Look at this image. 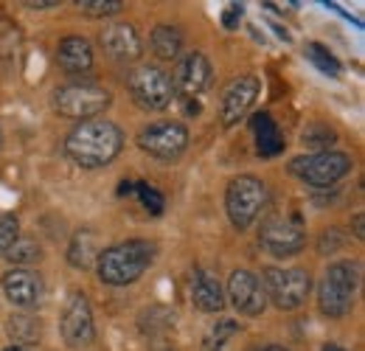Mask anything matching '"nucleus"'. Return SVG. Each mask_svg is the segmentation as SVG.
I'll list each match as a JSON object with an SVG mask.
<instances>
[{"label": "nucleus", "mask_w": 365, "mask_h": 351, "mask_svg": "<svg viewBox=\"0 0 365 351\" xmlns=\"http://www.w3.org/2000/svg\"><path fill=\"white\" fill-rule=\"evenodd\" d=\"M124 135L113 121H82L76 130L68 135L65 152L88 169H98L110 163L121 152Z\"/></svg>", "instance_id": "1"}, {"label": "nucleus", "mask_w": 365, "mask_h": 351, "mask_svg": "<svg viewBox=\"0 0 365 351\" xmlns=\"http://www.w3.org/2000/svg\"><path fill=\"white\" fill-rule=\"evenodd\" d=\"M155 245L143 239H130L115 248H107L98 253V278L110 287H127L138 281L155 259Z\"/></svg>", "instance_id": "2"}, {"label": "nucleus", "mask_w": 365, "mask_h": 351, "mask_svg": "<svg viewBox=\"0 0 365 351\" xmlns=\"http://www.w3.org/2000/svg\"><path fill=\"white\" fill-rule=\"evenodd\" d=\"M264 203H267V185L262 180H256V177L242 175L228 185L225 208H228L233 228H239V230L250 228L253 222L259 220Z\"/></svg>", "instance_id": "3"}, {"label": "nucleus", "mask_w": 365, "mask_h": 351, "mask_svg": "<svg viewBox=\"0 0 365 351\" xmlns=\"http://www.w3.org/2000/svg\"><path fill=\"white\" fill-rule=\"evenodd\" d=\"M354 290H357V267L349 262L331 264L320 281V309L329 317H343L354 304Z\"/></svg>", "instance_id": "4"}, {"label": "nucleus", "mask_w": 365, "mask_h": 351, "mask_svg": "<svg viewBox=\"0 0 365 351\" xmlns=\"http://www.w3.org/2000/svg\"><path fill=\"white\" fill-rule=\"evenodd\" d=\"M262 287H264V295L278 309H298L307 301L312 281H309V273L301 267H289V270L267 267Z\"/></svg>", "instance_id": "5"}, {"label": "nucleus", "mask_w": 365, "mask_h": 351, "mask_svg": "<svg viewBox=\"0 0 365 351\" xmlns=\"http://www.w3.org/2000/svg\"><path fill=\"white\" fill-rule=\"evenodd\" d=\"M53 107L65 118L88 121L110 107V93L98 85H65L53 93Z\"/></svg>", "instance_id": "6"}, {"label": "nucleus", "mask_w": 365, "mask_h": 351, "mask_svg": "<svg viewBox=\"0 0 365 351\" xmlns=\"http://www.w3.org/2000/svg\"><path fill=\"white\" fill-rule=\"evenodd\" d=\"M289 172L312 185H331L351 172V158L343 152L326 149V152H315L309 158H295L289 163Z\"/></svg>", "instance_id": "7"}, {"label": "nucleus", "mask_w": 365, "mask_h": 351, "mask_svg": "<svg viewBox=\"0 0 365 351\" xmlns=\"http://www.w3.org/2000/svg\"><path fill=\"white\" fill-rule=\"evenodd\" d=\"M130 93L143 110H166L172 104V79L160 68L143 65L130 73Z\"/></svg>", "instance_id": "8"}, {"label": "nucleus", "mask_w": 365, "mask_h": 351, "mask_svg": "<svg viewBox=\"0 0 365 351\" xmlns=\"http://www.w3.org/2000/svg\"><path fill=\"white\" fill-rule=\"evenodd\" d=\"M188 143V130L178 124V121H160V124H152L138 135V146L155 158H163V161H172L178 158Z\"/></svg>", "instance_id": "9"}, {"label": "nucleus", "mask_w": 365, "mask_h": 351, "mask_svg": "<svg viewBox=\"0 0 365 351\" xmlns=\"http://www.w3.org/2000/svg\"><path fill=\"white\" fill-rule=\"evenodd\" d=\"M262 245L273 256H292L307 245V233L298 217H273L262 225Z\"/></svg>", "instance_id": "10"}, {"label": "nucleus", "mask_w": 365, "mask_h": 351, "mask_svg": "<svg viewBox=\"0 0 365 351\" xmlns=\"http://www.w3.org/2000/svg\"><path fill=\"white\" fill-rule=\"evenodd\" d=\"M228 295L230 304L239 309L242 315H262L267 307V295L262 287V278L250 270H236L228 281Z\"/></svg>", "instance_id": "11"}, {"label": "nucleus", "mask_w": 365, "mask_h": 351, "mask_svg": "<svg viewBox=\"0 0 365 351\" xmlns=\"http://www.w3.org/2000/svg\"><path fill=\"white\" fill-rule=\"evenodd\" d=\"M62 335L68 340V346L73 349H82V346H91L96 332H93V315L91 304L82 292H73L68 307L62 312Z\"/></svg>", "instance_id": "12"}, {"label": "nucleus", "mask_w": 365, "mask_h": 351, "mask_svg": "<svg viewBox=\"0 0 365 351\" xmlns=\"http://www.w3.org/2000/svg\"><path fill=\"white\" fill-rule=\"evenodd\" d=\"M259 90H262V85H259L256 76H239V79L230 82L222 93V104H220V118H222L225 127H233L236 121H242L247 116Z\"/></svg>", "instance_id": "13"}, {"label": "nucleus", "mask_w": 365, "mask_h": 351, "mask_svg": "<svg viewBox=\"0 0 365 351\" xmlns=\"http://www.w3.org/2000/svg\"><path fill=\"white\" fill-rule=\"evenodd\" d=\"M208 85H211V65H208V59L200 51L185 54L180 62H178V68H175L172 90H178L180 96L191 98V96L202 93Z\"/></svg>", "instance_id": "14"}, {"label": "nucleus", "mask_w": 365, "mask_h": 351, "mask_svg": "<svg viewBox=\"0 0 365 351\" xmlns=\"http://www.w3.org/2000/svg\"><path fill=\"white\" fill-rule=\"evenodd\" d=\"M3 292L14 307H37L43 298V281L29 270H11L3 275Z\"/></svg>", "instance_id": "15"}, {"label": "nucleus", "mask_w": 365, "mask_h": 351, "mask_svg": "<svg viewBox=\"0 0 365 351\" xmlns=\"http://www.w3.org/2000/svg\"><path fill=\"white\" fill-rule=\"evenodd\" d=\"M101 45H104V51H107L113 59H118V62H135L138 56H140V37H138L135 29L127 26V23L110 26V29L101 34Z\"/></svg>", "instance_id": "16"}, {"label": "nucleus", "mask_w": 365, "mask_h": 351, "mask_svg": "<svg viewBox=\"0 0 365 351\" xmlns=\"http://www.w3.org/2000/svg\"><path fill=\"white\" fill-rule=\"evenodd\" d=\"M191 301L200 312H220L225 307L222 287L208 270H197L191 278Z\"/></svg>", "instance_id": "17"}, {"label": "nucleus", "mask_w": 365, "mask_h": 351, "mask_svg": "<svg viewBox=\"0 0 365 351\" xmlns=\"http://www.w3.org/2000/svg\"><path fill=\"white\" fill-rule=\"evenodd\" d=\"M56 62L68 73H82L93 65V48L82 37H65L56 48Z\"/></svg>", "instance_id": "18"}, {"label": "nucleus", "mask_w": 365, "mask_h": 351, "mask_svg": "<svg viewBox=\"0 0 365 351\" xmlns=\"http://www.w3.org/2000/svg\"><path fill=\"white\" fill-rule=\"evenodd\" d=\"M250 127H253V135H256V149H259V155L273 158V155H278V152L284 149V135H281L278 124L273 121V116L259 113V116H253Z\"/></svg>", "instance_id": "19"}, {"label": "nucleus", "mask_w": 365, "mask_h": 351, "mask_svg": "<svg viewBox=\"0 0 365 351\" xmlns=\"http://www.w3.org/2000/svg\"><path fill=\"white\" fill-rule=\"evenodd\" d=\"M98 239H96V233L91 230H79L76 236H73V242H71V248H68V262L71 267H76V270H88L96 259H98Z\"/></svg>", "instance_id": "20"}, {"label": "nucleus", "mask_w": 365, "mask_h": 351, "mask_svg": "<svg viewBox=\"0 0 365 351\" xmlns=\"http://www.w3.org/2000/svg\"><path fill=\"white\" fill-rule=\"evenodd\" d=\"M182 48V37L178 29L172 26H158L152 31V51L160 56V59H178Z\"/></svg>", "instance_id": "21"}, {"label": "nucleus", "mask_w": 365, "mask_h": 351, "mask_svg": "<svg viewBox=\"0 0 365 351\" xmlns=\"http://www.w3.org/2000/svg\"><path fill=\"white\" fill-rule=\"evenodd\" d=\"M9 335H11L17 343H37V340L43 337L40 317H31V315H11V317H9Z\"/></svg>", "instance_id": "22"}, {"label": "nucleus", "mask_w": 365, "mask_h": 351, "mask_svg": "<svg viewBox=\"0 0 365 351\" xmlns=\"http://www.w3.org/2000/svg\"><path fill=\"white\" fill-rule=\"evenodd\" d=\"M236 332H239V323L236 320H220V323H214L205 332V337H202V351H222L225 343H228Z\"/></svg>", "instance_id": "23"}, {"label": "nucleus", "mask_w": 365, "mask_h": 351, "mask_svg": "<svg viewBox=\"0 0 365 351\" xmlns=\"http://www.w3.org/2000/svg\"><path fill=\"white\" fill-rule=\"evenodd\" d=\"M140 329L149 335H163V332L175 329V312L163 307H152L149 312L140 315Z\"/></svg>", "instance_id": "24"}, {"label": "nucleus", "mask_w": 365, "mask_h": 351, "mask_svg": "<svg viewBox=\"0 0 365 351\" xmlns=\"http://www.w3.org/2000/svg\"><path fill=\"white\" fill-rule=\"evenodd\" d=\"M307 56H309V62L318 68L320 73H326V76H340V62H337V56L334 54H329V48H323L320 43H309L307 45Z\"/></svg>", "instance_id": "25"}, {"label": "nucleus", "mask_w": 365, "mask_h": 351, "mask_svg": "<svg viewBox=\"0 0 365 351\" xmlns=\"http://www.w3.org/2000/svg\"><path fill=\"white\" fill-rule=\"evenodd\" d=\"M43 250L34 239H17L9 250H6V259L11 264H31V262H40Z\"/></svg>", "instance_id": "26"}, {"label": "nucleus", "mask_w": 365, "mask_h": 351, "mask_svg": "<svg viewBox=\"0 0 365 351\" xmlns=\"http://www.w3.org/2000/svg\"><path fill=\"white\" fill-rule=\"evenodd\" d=\"M121 0H79L76 9L82 14H91V17H110L115 11H121Z\"/></svg>", "instance_id": "27"}, {"label": "nucleus", "mask_w": 365, "mask_h": 351, "mask_svg": "<svg viewBox=\"0 0 365 351\" xmlns=\"http://www.w3.org/2000/svg\"><path fill=\"white\" fill-rule=\"evenodd\" d=\"M304 143L307 146H315V149H326V146H331L334 143V130H329L326 124H320V121H315V124H309L307 130H304Z\"/></svg>", "instance_id": "28"}, {"label": "nucleus", "mask_w": 365, "mask_h": 351, "mask_svg": "<svg viewBox=\"0 0 365 351\" xmlns=\"http://www.w3.org/2000/svg\"><path fill=\"white\" fill-rule=\"evenodd\" d=\"M133 191L138 194L140 205H143L149 214H155V217H158V214H163V197H160V194H158L152 185H146V183H138Z\"/></svg>", "instance_id": "29"}, {"label": "nucleus", "mask_w": 365, "mask_h": 351, "mask_svg": "<svg viewBox=\"0 0 365 351\" xmlns=\"http://www.w3.org/2000/svg\"><path fill=\"white\" fill-rule=\"evenodd\" d=\"M20 222L17 217H11V214H6V217H0V253H6L20 236Z\"/></svg>", "instance_id": "30"}, {"label": "nucleus", "mask_w": 365, "mask_h": 351, "mask_svg": "<svg viewBox=\"0 0 365 351\" xmlns=\"http://www.w3.org/2000/svg\"><path fill=\"white\" fill-rule=\"evenodd\" d=\"M239 20H242V6H236V3H233V6L225 9V14H222V26H225V29H236V26H239Z\"/></svg>", "instance_id": "31"}, {"label": "nucleus", "mask_w": 365, "mask_h": 351, "mask_svg": "<svg viewBox=\"0 0 365 351\" xmlns=\"http://www.w3.org/2000/svg\"><path fill=\"white\" fill-rule=\"evenodd\" d=\"M363 214H357V217H354V236H357V239H363L365 236V228H363Z\"/></svg>", "instance_id": "32"}, {"label": "nucleus", "mask_w": 365, "mask_h": 351, "mask_svg": "<svg viewBox=\"0 0 365 351\" xmlns=\"http://www.w3.org/2000/svg\"><path fill=\"white\" fill-rule=\"evenodd\" d=\"M29 9H51V6H56L53 0H40V3H26Z\"/></svg>", "instance_id": "33"}, {"label": "nucleus", "mask_w": 365, "mask_h": 351, "mask_svg": "<svg viewBox=\"0 0 365 351\" xmlns=\"http://www.w3.org/2000/svg\"><path fill=\"white\" fill-rule=\"evenodd\" d=\"M130 191H133V185L130 183H121V191L118 194H130Z\"/></svg>", "instance_id": "34"}, {"label": "nucleus", "mask_w": 365, "mask_h": 351, "mask_svg": "<svg viewBox=\"0 0 365 351\" xmlns=\"http://www.w3.org/2000/svg\"><path fill=\"white\" fill-rule=\"evenodd\" d=\"M323 351H346V349H340V346H334V343H326Z\"/></svg>", "instance_id": "35"}, {"label": "nucleus", "mask_w": 365, "mask_h": 351, "mask_svg": "<svg viewBox=\"0 0 365 351\" xmlns=\"http://www.w3.org/2000/svg\"><path fill=\"white\" fill-rule=\"evenodd\" d=\"M262 351H289V349H284V346H264Z\"/></svg>", "instance_id": "36"}, {"label": "nucleus", "mask_w": 365, "mask_h": 351, "mask_svg": "<svg viewBox=\"0 0 365 351\" xmlns=\"http://www.w3.org/2000/svg\"><path fill=\"white\" fill-rule=\"evenodd\" d=\"M6 351H26V349H20V346H11V349H6Z\"/></svg>", "instance_id": "37"}]
</instances>
